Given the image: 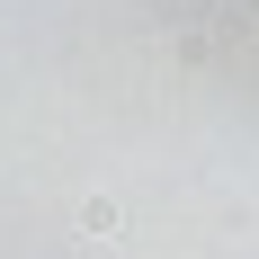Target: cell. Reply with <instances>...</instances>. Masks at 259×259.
Segmentation results:
<instances>
[{
	"mask_svg": "<svg viewBox=\"0 0 259 259\" xmlns=\"http://www.w3.org/2000/svg\"><path fill=\"white\" fill-rule=\"evenodd\" d=\"M80 233L107 241V233H116V206H107V197H90V206H80Z\"/></svg>",
	"mask_w": 259,
	"mask_h": 259,
	"instance_id": "cell-1",
	"label": "cell"
}]
</instances>
